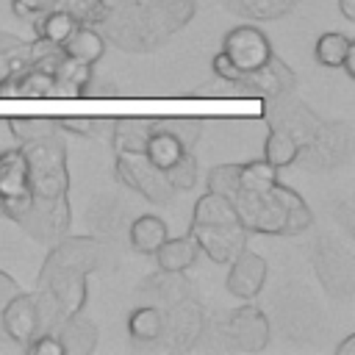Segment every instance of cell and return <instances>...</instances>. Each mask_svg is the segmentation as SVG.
Segmentation results:
<instances>
[{
  "instance_id": "cell-1",
  "label": "cell",
  "mask_w": 355,
  "mask_h": 355,
  "mask_svg": "<svg viewBox=\"0 0 355 355\" xmlns=\"http://www.w3.org/2000/svg\"><path fill=\"white\" fill-rule=\"evenodd\" d=\"M97 31L105 44H114L125 53H153L169 42L155 25L147 0H119L114 6L108 3V14Z\"/></svg>"
},
{
  "instance_id": "cell-2",
  "label": "cell",
  "mask_w": 355,
  "mask_h": 355,
  "mask_svg": "<svg viewBox=\"0 0 355 355\" xmlns=\"http://www.w3.org/2000/svg\"><path fill=\"white\" fill-rule=\"evenodd\" d=\"M28 161V183L33 200H64L69 197V166H67V144L61 133L39 139L22 147Z\"/></svg>"
},
{
  "instance_id": "cell-3",
  "label": "cell",
  "mask_w": 355,
  "mask_h": 355,
  "mask_svg": "<svg viewBox=\"0 0 355 355\" xmlns=\"http://www.w3.org/2000/svg\"><path fill=\"white\" fill-rule=\"evenodd\" d=\"M114 175L122 186H128L133 194L153 205H169L175 197V189L169 186L166 175L155 169L144 153L136 150H119L114 158Z\"/></svg>"
},
{
  "instance_id": "cell-4",
  "label": "cell",
  "mask_w": 355,
  "mask_h": 355,
  "mask_svg": "<svg viewBox=\"0 0 355 355\" xmlns=\"http://www.w3.org/2000/svg\"><path fill=\"white\" fill-rule=\"evenodd\" d=\"M36 291H42L58 311L61 322L72 313H80L89 300V275L61 266V263H42L36 277Z\"/></svg>"
},
{
  "instance_id": "cell-5",
  "label": "cell",
  "mask_w": 355,
  "mask_h": 355,
  "mask_svg": "<svg viewBox=\"0 0 355 355\" xmlns=\"http://www.w3.org/2000/svg\"><path fill=\"white\" fill-rule=\"evenodd\" d=\"M349 147H352L349 125H344V122H324L313 141L300 144L294 164L308 169V172H327V169L341 166L349 158Z\"/></svg>"
},
{
  "instance_id": "cell-6",
  "label": "cell",
  "mask_w": 355,
  "mask_h": 355,
  "mask_svg": "<svg viewBox=\"0 0 355 355\" xmlns=\"http://www.w3.org/2000/svg\"><path fill=\"white\" fill-rule=\"evenodd\" d=\"M230 202H233L236 216H239V222L247 233L283 236L286 208L272 197V189L269 191H244V189H239Z\"/></svg>"
},
{
  "instance_id": "cell-7",
  "label": "cell",
  "mask_w": 355,
  "mask_h": 355,
  "mask_svg": "<svg viewBox=\"0 0 355 355\" xmlns=\"http://www.w3.org/2000/svg\"><path fill=\"white\" fill-rule=\"evenodd\" d=\"M14 222L39 244H55L61 236L69 233V225H72L69 197H64V200H31V205Z\"/></svg>"
},
{
  "instance_id": "cell-8",
  "label": "cell",
  "mask_w": 355,
  "mask_h": 355,
  "mask_svg": "<svg viewBox=\"0 0 355 355\" xmlns=\"http://www.w3.org/2000/svg\"><path fill=\"white\" fill-rule=\"evenodd\" d=\"M222 86L225 89H239L236 94H247V97H258V100L269 103V100H275L280 94H291L297 89V75H294V69L283 58H277L272 53V58L263 67L247 72L239 83L222 80Z\"/></svg>"
},
{
  "instance_id": "cell-9",
  "label": "cell",
  "mask_w": 355,
  "mask_h": 355,
  "mask_svg": "<svg viewBox=\"0 0 355 355\" xmlns=\"http://www.w3.org/2000/svg\"><path fill=\"white\" fill-rule=\"evenodd\" d=\"M31 183H28V161L22 147L0 150V202H3V216L11 222L31 205Z\"/></svg>"
},
{
  "instance_id": "cell-10",
  "label": "cell",
  "mask_w": 355,
  "mask_h": 355,
  "mask_svg": "<svg viewBox=\"0 0 355 355\" xmlns=\"http://www.w3.org/2000/svg\"><path fill=\"white\" fill-rule=\"evenodd\" d=\"M219 330L225 344L239 352H261L269 344V319L258 305L233 308Z\"/></svg>"
},
{
  "instance_id": "cell-11",
  "label": "cell",
  "mask_w": 355,
  "mask_h": 355,
  "mask_svg": "<svg viewBox=\"0 0 355 355\" xmlns=\"http://www.w3.org/2000/svg\"><path fill=\"white\" fill-rule=\"evenodd\" d=\"M222 53L239 72H252L272 58V42L258 25H236L222 36Z\"/></svg>"
},
{
  "instance_id": "cell-12",
  "label": "cell",
  "mask_w": 355,
  "mask_h": 355,
  "mask_svg": "<svg viewBox=\"0 0 355 355\" xmlns=\"http://www.w3.org/2000/svg\"><path fill=\"white\" fill-rule=\"evenodd\" d=\"M263 116H266L269 128H283V130H288V133L297 139V144L313 141L316 133H319L322 125H324V119H322L313 108H308L302 100H297V97H291V94H280V97L269 100Z\"/></svg>"
},
{
  "instance_id": "cell-13",
  "label": "cell",
  "mask_w": 355,
  "mask_h": 355,
  "mask_svg": "<svg viewBox=\"0 0 355 355\" xmlns=\"http://www.w3.org/2000/svg\"><path fill=\"white\" fill-rule=\"evenodd\" d=\"M47 263H61L69 269H78L83 275H92L105 266V244L94 236H61L55 244H50Z\"/></svg>"
},
{
  "instance_id": "cell-14",
  "label": "cell",
  "mask_w": 355,
  "mask_h": 355,
  "mask_svg": "<svg viewBox=\"0 0 355 355\" xmlns=\"http://www.w3.org/2000/svg\"><path fill=\"white\" fill-rule=\"evenodd\" d=\"M202 333H205V313L197 302L183 300V302L172 305L169 311H164V336H161V341L169 349L189 352L202 338Z\"/></svg>"
},
{
  "instance_id": "cell-15",
  "label": "cell",
  "mask_w": 355,
  "mask_h": 355,
  "mask_svg": "<svg viewBox=\"0 0 355 355\" xmlns=\"http://www.w3.org/2000/svg\"><path fill=\"white\" fill-rule=\"evenodd\" d=\"M230 272H227V280H225V288L239 297V300H252L261 294L266 277H269V263L266 258H261L258 252L252 250H241L230 263Z\"/></svg>"
},
{
  "instance_id": "cell-16",
  "label": "cell",
  "mask_w": 355,
  "mask_h": 355,
  "mask_svg": "<svg viewBox=\"0 0 355 355\" xmlns=\"http://www.w3.org/2000/svg\"><path fill=\"white\" fill-rule=\"evenodd\" d=\"M0 324H3V336L8 341L25 347L39 333L36 297H33V291H19L6 305H0Z\"/></svg>"
},
{
  "instance_id": "cell-17",
  "label": "cell",
  "mask_w": 355,
  "mask_h": 355,
  "mask_svg": "<svg viewBox=\"0 0 355 355\" xmlns=\"http://www.w3.org/2000/svg\"><path fill=\"white\" fill-rule=\"evenodd\" d=\"M200 252H205L214 263H230L247 247V230L241 225L233 227H189Z\"/></svg>"
},
{
  "instance_id": "cell-18",
  "label": "cell",
  "mask_w": 355,
  "mask_h": 355,
  "mask_svg": "<svg viewBox=\"0 0 355 355\" xmlns=\"http://www.w3.org/2000/svg\"><path fill=\"white\" fill-rule=\"evenodd\" d=\"M313 261H316V275L319 280L333 269V277L327 283V291L336 297H349L352 294V258L341 244H330V241H319V247L313 250Z\"/></svg>"
},
{
  "instance_id": "cell-19",
  "label": "cell",
  "mask_w": 355,
  "mask_h": 355,
  "mask_svg": "<svg viewBox=\"0 0 355 355\" xmlns=\"http://www.w3.org/2000/svg\"><path fill=\"white\" fill-rule=\"evenodd\" d=\"M189 294H191V283L186 280V275L183 272H169V269L153 272L139 286V297L147 305H155L161 311H169L172 305L189 300Z\"/></svg>"
},
{
  "instance_id": "cell-20",
  "label": "cell",
  "mask_w": 355,
  "mask_h": 355,
  "mask_svg": "<svg viewBox=\"0 0 355 355\" xmlns=\"http://www.w3.org/2000/svg\"><path fill=\"white\" fill-rule=\"evenodd\" d=\"M0 97H58V83L50 69L25 64L0 86Z\"/></svg>"
},
{
  "instance_id": "cell-21",
  "label": "cell",
  "mask_w": 355,
  "mask_h": 355,
  "mask_svg": "<svg viewBox=\"0 0 355 355\" xmlns=\"http://www.w3.org/2000/svg\"><path fill=\"white\" fill-rule=\"evenodd\" d=\"M55 338L64 347V355H89L97 347V324L80 313L67 316L58 327H55Z\"/></svg>"
},
{
  "instance_id": "cell-22",
  "label": "cell",
  "mask_w": 355,
  "mask_h": 355,
  "mask_svg": "<svg viewBox=\"0 0 355 355\" xmlns=\"http://www.w3.org/2000/svg\"><path fill=\"white\" fill-rule=\"evenodd\" d=\"M233 225H241V222L227 197L214 194V191L200 194L191 211V227H233Z\"/></svg>"
},
{
  "instance_id": "cell-23",
  "label": "cell",
  "mask_w": 355,
  "mask_h": 355,
  "mask_svg": "<svg viewBox=\"0 0 355 355\" xmlns=\"http://www.w3.org/2000/svg\"><path fill=\"white\" fill-rule=\"evenodd\" d=\"M150 11L155 17V25L166 39H172L178 31H183L194 14H197V0H147Z\"/></svg>"
},
{
  "instance_id": "cell-24",
  "label": "cell",
  "mask_w": 355,
  "mask_h": 355,
  "mask_svg": "<svg viewBox=\"0 0 355 355\" xmlns=\"http://www.w3.org/2000/svg\"><path fill=\"white\" fill-rule=\"evenodd\" d=\"M272 197L286 208V227H283V236H300L305 233L311 225H313V211L308 208V202L294 191L288 189L286 183H275L272 186Z\"/></svg>"
},
{
  "instance_id": "cell-25",
  "label": "cell",
  "mask_w": 355,
  "mask_h": 355,
  "mask_svg": "<svg viewBox=\"0 0 355 355\" xmlns=\"http://www.w3.org/2000/svg\"><path fill=\"white\" fill-rule=\"evenodd\" d=\"M166 222L155 214H141L128 227V244L141 255H155V250L166 241Z\"/></svg>"
},
{
  "instance_id": "cell-26",
  "label": "cell",
  "mask_w": 355,
  "mask_h": 355,
  "mask_svg": "<svg viewBox=\"0 0 355 355\" xmlns=\"http://www.w3.org/2000/svg\"><path fill=\"white\" fill-rule=\"evenodd\" d=\"M200 258V247L194 241L191 233L186 236H178V239H169L155 250V263L158 269H169V272H186L189 266H194Z\"/></svg>"
},
{
  "instance_id": "cell-27",
  "label": "cell",
  "mask_w": 355,
  "mask_h": 355,
  "mask_svg": "<svg viewBox=\"0 0 355 355\" xmlns=\"http://www.w3.org/2000/svg\"><path fill=\"white\" fill-rule=\"evenodd\" d=\"M92 67L80 58L72 55H61L58 67H55V83H58V97H83L89 83H92Z\"/></svg>"
},
{
  "instance_id": "cell-28",
  "label": "cell",
  "mask_w": 355,
  "mask_h": 355,
  "mask_svg": "<svg viewBox=\"0 0 355 355\" xmlns=\"http://www.w3.org/2000/svg\"><path fill=\"white\" fill-rule=\"evenodd\" d=\"M111 128V147L114 153L119 150H136L141 153L150 133H153V119H144V116H125V119H116L108 125Z\"/></svg>"
},
{
  "instance_id": "cell-29",
  "label": "cell",
  "mask_w": 355,
  "mask_h": 355,
  "mask_svg": "<svg viewBox=\"0 0 355 355\" xmlns=\"http://www.w3.org/2000/svg\"><path fill=\"white\" fill-rule=\"evenodd\" d=\"M31 25H33L36 39H44V42L58 44V47H61V44L75 33L78 19H75L69 11H64V8L58 6V8H53V11H44V14L33 17V19H31Z\"/></svg>"
},
{
  "instance_id": "cell-30",
  "label": "cell",
  "mask_w": 355,
  "mask_h": 355,
  "mask_svg": "<svg viewBox=\"0 0 355 355\" xmlns=\"http://www.w3.org/2000/svg\"><path fill=\"white\" fill-rule=\"evenodd\" d=\"M128 333L136 344H158L164 336V311L155 305H139L128 316Z\"/></svg>"
},
{
  "instance_id": "cell-31",
  "label": "cell",
  "mask_w": 355,
  "mask_h": 355,
  "mask_svg": "<svg viewBox=\"0 0 355 355\" xmlns=\"http://www.w3.org/2000/svg\"><path fill=\"white\" fill-rule=\"evenodd\" d=\"M61 50H64L67 55H72V58L86 61V64H97V61L103 58V53H105V39L100 36L97 28H92V25H78L75 33L61 44Z\"/></svg>"
},
{
  "instance_id": "cell-32",
  "label": "cell",
  "mask_w": 355,
  "mask_h": 355,
  "mask_svg": "<svg viewBox=\"0 0 355 355\" xmlns=\"http://www.w3.org/2000/svg\"><path fill=\"white\" fill-rule=\"evenodd\" d=\"M144 155H147V161L155 166V169H161V172H166L183 153H186V147L169 133V130H161V128H153V133H150V139H147V144H144V150H141Z\"/></svg>"
},
{
  "instance_id": "cell-33",
  "label": "cell",
  "mask_w": 355,
  "mask_h": 355,
  "mask_svg": "<svg viewBox=\"0 0 355 355\" xmlns=\"http://www.w3.org/2000/svg\"><path fill=\"white\" fill-rule=\"evenodd\" d=\"M355 47V42L347 36V33H338V31H327L316 39L313 44V58L319 67H327V69H338L344 64V58L349 55V50Z\"/></svg>"
},
{
  "instance_id": "cell-34",
  "label": "cell",
  "mask_w": 355,
  "mask_h": 355,
  "mask_svg": "<svg viewBox=\"0 0 355 355\" xmlns=\"http://www.w3.org/2000/svg\"><path fill=\"white\" fill-rule=\"evenodd\" d=\"M6 125H8V130L19 147L33 144L39 139H47L53 133H61L55 125V116H11Z\"/></svg>"
},
{
  "instance_id": "cell-35",
  "label": "cell",
  "mask_w": 355,
  "mask_h": 355,
  "mask_svg": "<svg viewBox=\"0 0 355 355\" xmlns=\"http://www.w3.org/2000/svg\"><path fill=\"white\" fill-rule=\"evenodd\" d=\"M297 150H300V144H297V139L288 130L272 128L269 136H266V144H263V161L272 164L275 169L291 166L294 158H297Z\"/></svg>"
},
{
  "instance_id": "cell-36",
  "label": "cell",
  "mask_w": 355,
  "mask_h": 355,
  "mask_svg": "<svg viewBox=\"0 0 355 355\" xmlns=\"http://www.w3.org/2000/svg\"><path fill=\"white\" fill-rule=\"evenodd\" d=\"M153 128L169 130L186 150H194V144L202 136V122L191 119V116H158V119H153Z\"/></svg>"
},
{
  "instance_id": "cell-37",
  "label": "cell",
  "mask_w": 355,
  "mask_h": 355,
  "mask_svg": "<svg viewBox=\"0 0 355 355\" xmlns=\"http://www.w3.org/2000/svg\"><path fill=\"white\" fill-rule=\"evenodd\" d=\"M275 183H277V169L272 164H266L263 158L241 164L239 189H244V191H269Z\"/></svg>"
},
{
  "instance_id": "cell-38",
  "label": "cell",
  "mask_w": 355,
  "mask_h": 355,
  "mask_svg": "<svg viewBox=\"0 0 355 355\" xmlns=\"http://www.w3.org/2000/svg\"><path fill=\"white\" fill-rule=\"evenodd\" d=\"M239 175H241V164H216L208 172L205 186H208V191L233 200L236 191H239Z\"/></svg>"
},
{
  "instance_id": "cell-39",
  "label": "cell",
  "mask_w": 355,
  "mask_h": 355,
  "mask_svg": "<svg viewBox=\"0 0 355 355\" xmlns=\"http://www.w3.org/2000/svg\"><path fill=\"white\" fill-rule=\"evenodd\" d=\"M166 180H169V186L175 189V191H189V189H194L197 186V155L191 153V150H186L166 172Z\"/></svg>"
},
{
  "instance_id": "cell-40",
  "label": "cell",
  "mask_w": 355,
  "mask_h": 355,
  "mask_svg": "<svg viewBox=\"0 0 355 355\" xmlns=\"http://www.w3.org/2000/svg\"><path fill=\"white\" fill-rule=\"evenodd\" d=\"M58 6L64 11H69L78 19V25H92V28H97L108 14L105 0H61Z\"/></svg>"
},
{
  "instance_id": "cell-41",
  "label": "cell",
  "mask_w": 355,
  "mask_h": 355,
  "mask_svg": "<svg viewBox=\"0 0 355 355\" xmlns=\"http://www.w3.org/2000/svg\"><path fill=\"white\" fill-rule=\"evenodd\" d=\"M55 125L61 133H75V136H100L103 128H108L111 122L97 119V116H55Z\"/></svg>"
},
{
  "instance_id": "cell-42",
  "label": "cell",
  "mask_w": 355,
  "mask_h": 355,
  "mask_svg": "<svg viewBox=\"0 0 355 355\" xmlns=\"http://www.w3.org/2000/svg\"><path fill=\"white\" fill-rule=\"evenodd\" d=\"M28 355H64L61 341L55 338V333H39L25 344Z\"/></svg>"
},
{
  "instance_id": "cell-43",
  "label": "cell",
  "mask_w": 355,
  "mask_h": 355,
  "mask_svg": "<svg viewBox=\"0 0 355 355\" xmlns=\"http://www.w3.org/2000/svg\"><path fill=\"white\" fill-rule=\"evenodd\" d=\"M58 3H61V0H11V8H14V14L22 17V19H33V17L44 14V11L58 8Z\"/></svg>"
},
{
  "instance_id": "cell-44",
  "label": "cell",
  "mask_w": 355,
  "mask_h": 355,
  "mask_svg": "<svg viewBox=\"0 0 355 355\" xmlns=\"http://www.w3.org/2000/svg\"><path fill=\"white\" fill-rule=\"evenodd\" d=\"M211 72L219 78V80H227V83H239L241 78H244V72H239L233 64H230V58L219 50L214 58H211Z\"/></svg>"
},
{
  "instance_id": "cell-45",
  "label": "cell",
  "mask_w": 355,
  "mask_h": 355,
  "mask_svg": "<svg viewBox=\"0 0 355 355\" xmlns=\"http://www.w3.org/2000/svg\"><path fill=\"white\" fill-rule=\"evenodd\" d=\"M19 291H22V288H19V283H17L8 272H3V269H0V305H6V302H8L11 297H17Z\"/></svg>"
},
{
  "instance_id": "cell-46",
  "label": "cell",
  "mask_w": 355,
  "mask_h": 355,
  "mask_svg": "<svg viewBox=\"0 0 355 355\" xmlns=\"http://www.w3.org/2000/svg\"><path fill=\"white\" fill-rule=\"evenodd\" d=\"M338 11L347 22H355V0H338Z\"/></svg>"
},
{
  "instance_id": "cell-47",
  "label": "cell",
  "mask_w": 355,
  "mask_h": 355,
  "mask_svg": "<svg viewBox=\"0 0 355 355\" xmlns=\"http://www.w3.org/2000/svg\"><path fill=\"white\" fill-rule=\"evenodd\" d=\"M336 355H355V336H352V333L336 347Z\"/></svg>"
},
{
  "instance_id": "cell-48",
  "label": "cell",
  "mask_w": 355,
  "mask_h": 355,
  "mask_svg": "<svg viewBox=\"0 0 355 355\" xmlns=\"http://www.w3.org/2000/svg\"><path fill=\"white\" fill-rule=\"evenodd\" d=\"M244 3H247V0H222V6H225L227 11H233V14H239V8H241Z\"/></svg>"
},
{
  "instance_id": "cell-49",
  "label": "cell",
  "mask_w": 355,
  "mask_h": 355,
  "mask_svg": "<svg viewBox=\"0 0 355 355\" xmlns=\"http://www.w3.org/2000/svg\"><path fill=\"white\" fill-rule=\"evenodd\" d=\"M0 216H3V202H0Z\"/></svg>"
},
{
  "instance_id": "cell-50",
  "label": "cell",
  "mask_w": 355,
  "mask_h": 355,
  "mask_svg": "<svg viewBox=\"0 0 355 355\" xmlns=\"http://www.w3.org/2000/svg\"><path fill=\"white\" fill-rule=\"evenodd\" d=\"M0 336H3V324H0Z\"/></svg>"
}]
</instances>
